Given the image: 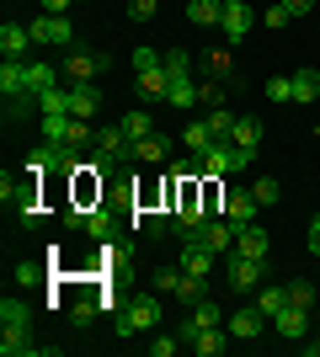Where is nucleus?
<instances>
[{
  "label": "nucleus",
  "instance_id": "obj_1",
  "mask_svg": "<svg viewBox=\"0 0 320 357\" xmlns=\"http://www.w3.org/2000/svg\"><path fill=\"white\" fill-rule=\"evenodd\" d=\"M160 326V298H134L128 310L112 314V331L118 336H139V331H155Z\"/></svg>",
  "mask_w": 320,
  "mask_h": 357
},
{
  "label": "nucleus",
  "instance_id": "obj_2",
  "mask_svg": "<svg viewBox=\"0 0 320 357\" xmlns=\"http://www.w3.org/2000/svg\"><path fill=\"white\" fill-rule=\"evenodd\" d=\"M43 139H48V144L80 149V144H91V123H86V118H70V112H54V118H43Z\"/></svg>",
  "mask_w": 320,
  "mask_h": 357
},
{
  "label": "nucleus",
  "instance_id": "obj_3",
  "mask_svg": "<svg viewBox=\"0 0 320 357\" xmlns=\"http://www.w3.org/2000/svg\"><path fill=\"white\" fill-rule=\"evenodd\" d=\"M261 272H267V261H257V256H241V251L224 256V278H229L235 294H257V288H261Z\"/></svg>",
  "mask_w": 320,
  "mask_h": 357
},
{
  "label": "nucleus",
  "instance_id": "obj_4",
  "mask_svg": "<svg viewBox=\"0 0 320 357\" xmlns=\"http://www.w3.org/2000/svg\"><path fill=\"white\" fill-rule=\"evenodd\" d=\"M118 160H134V139L123 134V123L118 128H96V165H118Z\"/></svg>",
  "mask_w": 320,
  "mask_h": 357
},
{
  "label": "nucleus",
  "instance_id": "obj_5",
  "mask_svg": "<svg viewBox=\"0 0 320 357\" xmlns=\"http://www.w3.org/2000/svg\"><path fill=\"white\" fill-rule=\"evenodd\" d=\"M107 64H112L107 54H86V48H75V54H64V80H70V86H80V80H96Z\"/></svg>",
  "mask_w": 320,
  "mask_h": 357
},
{
  "label": "nucleus",
  "instance_id": "obj_6",
  "mask_svg": "<svg viewBox=\"0 0 320 357\" xmlns=\"http://www.w3.org/2000/svg\"><path fill=\"white\" fill-rule=\"evenodd\" d=\"M257 213H261V203H257V192L251 187H229L224 192V219L241 229V224H257Z\"/></svg>",
  "mask_w": 320,
  "mask_h": 357
},
{
  "label": "nucleus",
  "instance_id": "obj_7",
  "mask_svg": "<svg viewBox=\"0 0 320 357\" xmlns=\"http://www.w3.org/2000/svg\"><path fill=\"white\" fill-rule=\"evenodd\" d=\"M192 240L208 245L213 256H229V251H235V224H229V219H208L203 229H192Z\"/></svg>",
  "mask_w": 320,
  "mask_h": 357
},
{
  "label": "nucleus",
  "instance_id": "obj_8",
  "mask_svg": "<svg viewBox=\"0 0 320 357\" xmlns=\"http://www.w3.org/2000/svg\"><path fill=\"white\" fill-rule=\"evenodd\" d=\"M219 27H224V38H229V43H241L245 32L257 27V11H251L245 0H224V16H219Z\"/></svg>",
  "mask_w": 320,
  "mask_h": 357
},
{
  "label": "nucleus",
  "instance_id": "obj_9",
  "mask_svg": "<svg viewBox=\"0 0 320 357\" xmlns=\"http://www.w3.org/2000/svg\"><path fill=\"white\" fill-rule=\"evenodd\" d=\"M261 326H267V314H261L257 304H245V310H235V314L224 320V331L235 336V342H257V336H261Z\"/></svg>",
  "mask_w": 320,
  "mask_h": 357
},
{
  "label": "nucleus",
  "instance_id": "obj_10",
  "mask_svg": "<svg viewBox=\"0 0 320 357\" xmlns=\"http://www.w3.org/2000/svg\"><path fill=\"white\" fill-rule=\"evenodd\" d=\"M273 331H277V336H289V342H305V336H310V310L283 304V310L273 314Z\"/></svg>",
  "mask_w": 320,
  "mask_h": 357
},
{
  "label": "nucleus",
  "instance_id": "obj_11",
  "mask_svg": "<svg viewBox=\"0 0 320 357\" xmlns=\"http://www.w3.org/2000/svg\"><path fill=\"white\" fill-rule=\"evenodd\" d=\"M64 91H70V118H86V123H91V118H96V107H102V91H96L91 80L64 86Z\"/></svg>",
  "mask_w": 320,
  "mask_h": 357
},
{
  "label": "nucleus",
  "instance_id": "obj_12",
  "mask_svg": "<svg viewBox=\"0 0 320 357\" xmlns=\"http://www.w3.org/2000/svg\"><path fill=\"white\" fill-rule=\"evenodd\" d=\"M213 326H224V310H219L213 298H203V304H192V320L182 326V342H192L198 331H213Z\"/></svg>",
  "mask_w": 320,
  "mask_h": 357
},
{
  "label": "nucleus",
  "instance_id": "obj_13",
  "mask_svg": "<svg viewBox=\"0 0 320 357\" xmlns=\"http://www.w3.org/2000/svg\"><path fill=\"white\" fill-rule=\"evenodd\" d=\"M182 272H192V278H208V272H213V251L198 245L192 235L182 240Z\"/></svg>",
  "mask_w": 320,
  "mask_h": 357
},
{
  "label": "nucleus",
  "instance_id": "obj_14",
  "mask_svg": "<svg viewBox=\"0 0 320 357\" xmlns=\"http://www.w3.org/2000/svg\"><path fill=\"white\" fill-rule=\"evenodd\" d=\"M0 48H6V59H27L32 27H22V22H6V27H0Z\"/></svg>",
  "mask_w": 320,
  "mask_h": 357
},
{
  "label": "nucleus",
  "instance_id": "obj_15",
  "mask_svg": "<svg viewBox=\"0 0 320 357\" xmlns=\"http://www.w3.org/2000/svg\"><path fill=\"white\" fill-rule=\"evenodd\" d=\"M235 251L267 261V229H261V224H241V229H235Z\"/></svg>",
  "mask_w": 320,
  "mask_h": 357
},
{
  "label": "nucleus",
  "instance_id": "obj_16",
  "mask_svg": "<svg viewBox=\"0 0 320 357\" xmlns=\"http://www.w3.org/2000/svg\"><path fill=\"white\" fill-rule=\"evenodd\" d=\"M0 91H6V96H27V59L0 64Z\"/></svg>",
  "mask_w": 320,
  "mask_h": 357
},
{
  "label": "nucleus",
  "instance_id": "obj_17",
  "mask_svg": "<svg viewBox=\"0 0 320 357\" xmlns=\"http://www.w3.org/2000/svg\"><path fill=\"white\" fill-rule=\"evenodd\" d=\"M224 16V0H187V22L192 27H219Z\"/></svg>",
  "mask_w": 320,
  "mask_h": 357
},
{
  "label": "nucleus",
  "instance_id": "obj_18",
  "mask_svg": "<svg viewBox=\"0 0 320 357\" xmlns=\"http://www.w3.org/2000/svg\"><path fill=\"white\" fill-rule=\"evenodd\" d=\"M166 155H171V139H166V134H144V139L134 144V160H144V165H160Z\"/></svg>",
  "mask_w": 320,
  "mask_h": 357
},
{
  "label": "nucleus",
  "instance_id": "obj_19",
  "mask_svg": "<svg viewBox=\"0 0 320 357\" xmlns=\"http://www.w3.org/2000/svg\"><path fill=\"white\" fill-rule=\"evenodd\" d=\"M54 64H43V59H27V96H43V91H54Z\"/></svg>",
  "mask_w": 320,
  "mask_h": 357
},
{
  "label": "nucleus",
  "instance_id": "obj_20",
  "mask_svg": "<svg viewBox=\"0 0 320 357\" xmlns=\"http://www.w3.org/2000/svg\"><path fill=\"white\" fill-rule=\"evenodd\" d=\"M171 80H166V64H155V70H139V96L144 102H155V96H166Z\"/></svg>",
  "mask_w": 320,
  "mask_h": 357
},
{
  "label": "nucleus",
  "instance_id": "obj_21",
  "mask_svg": "<svg viewBox=\"0 0 320 357\" xmlns=\"http://www.w3.org/2000/svg\"><path fill=\"white\" fill-rule=\"evenodd\" d=\"M320 96V70H294V102L310 107Z\"/></svg>",
  "mask_w": 320,
  "mask_h": 357
},
{
  "label": "nucleus",
  "instance_id": "obj_22",
  "mask_svg": "<svg viewBox=\"0 0 320 357\" xmlns=\"http://www.w3.org/2000/svg\"><path fill=\"white\" fill-rule=\"evenodd\" d=\"M27 304H22V298H0V326L6 331H27Z\"/></svg>",
  "mask_w": 320,
  "mask_h": 357
},
{
  "label": "nucleus",
  "instance_id": "obj_23",
  "mask_svg": "<svg viewBox=\"0 0 320 357\" xmlns=\"http://www.w3.org/2000/svg\"><path fill=\"white\" fill-rule=\"evenodd\" d=\"M251 304H257V310L267 314V320H273V314L283 310V304H289V288H257V294H251Z\"/></svg>",
  "mask_w": 320,
  "mask_h": 357
},
{
  "label": "nucleus",
  "instance_id": "obj_24",
  "mask_svg": "<svg viewBox=\"0 0 320 357\" xmlns=\"http://www.w3.org/2000/svg\"><path fill=\"white\" fill-rule=\"evenodd\" d=\"M182 144L192 149V155H203L208 144H219V139L208 134V118H203V123H187V128H182Z\"/></svg>",
  "mask_w": 320,
  "mask_h": 357
},
{
  "label": "nucleus",
  "instance_id": "obj_25",
  "mask_svg": "<svg viewBox=\"0 0 320 357\" xmlns=\"http://www.w3.org/2000/svg\"><path fill=\"white\" fill-rule=\"evenodd\" d=\"M192 352L198 357H213V352H224V326H213V331H198V336H192Z\"/></svg>",
  "mask_w": 320,
  "mask_h": 357
},
{
  "label": "nucleus",
  "instance_id": "obj_26",
  "mask_svg": "<svg viewBox=\"0 0 320 357\" xmlns=\"http://www.w3.org/2000/svg\"><path fill=\"white\" fill-rule=\"evenodd\" d=\"M176 298H182V304H203V298H208V278H192V272H182Z\"/></svg>",
  "mask_w": 320,
  "mask_h": 357
},
{
  "label": "nucleus",
  "instance_id": "obj_27",
  "mask_svg": "<svg viewBox=\"0 0 320 357\" xmlns=\"http://www.w3.org/2000/svg\"><path fill=\"white\" fill-rule=\"evenodd\" d=\"M229 139H235L241 149H257L261 144V118H235V134Z\"/></svg>",
  "mask_w": 320,
  "mask_h": 357
},
{
  "label": "nucleus",
  "instance_id": "obj_28",
  "mask_svg": "<svg viewBox=\"0 0 320 357\" xmlns=\"http://www.w3.org/2000/svg\"><path fill=\"white\" fill-rule=\"evenodd\" d=\"M32 102H38V112H43V118H54V112H70V91L54 86V91H43V96H32Z\"/></svg>",
  "mask_w": 320,
  "mask_h": 357
},
{
  "label": "nucleus",
  "instance_id": "obj_29",
  "mask_svg": "<svg viewBox=\"0 0 320 357\" xmlns=\"http://www.w3.org/2000/svg\"><path fill=\"white\" fill-rule=\"evenodd\" d=\"M123 134H128V139H134V144H139V139H144V134H155V118H150V112H144V107H134V112L123 118Z\"/></svg>",
  "mask_w": 320,
  "mask_h": 357
},
{
  "label": "nucleus",
  "instance_id": "obj_30",
  "mask_svg": "<svg viewBox=\"0 0 320 357\" xmlns=\"http://www.w3.org/2000/svg\"><path fill=\"white\" fill-rule=\"evenodd\" d=\"M166 102L176 107V112H182V107H192V102H198V86H192V80H187V75H182V80H171Z\"/></svg>",
  "mask_w": 320,
  "mask_h": 357
},
{
  "label": "nucleus",
  "instance_id": "obj_31",
  "mask_svg": "<svg viewBox=\"0 0 320 357\" xmlns=\"http://www.w3.org/2000/svg\"><path fill=\"white\" fill-rule=\"evenodd\" d=\"M267 102H283V107L294 102V75H273L267 80Z\"/></svg>",
  "mask_w": 320,
  "mask_h": 357
},
{
  "label": "nucleus",
  "instance_id": "obj_32",
  "mask_svg": "<svg viewBox=\"0 0 320 357\" xmlns=\"http://www.w3.org/2000/svg\"><path fill=\"white\" fill-rule=\"evenodd\" d=\"M208 134H213V139H229V134H235V112L213 107V112H208Z\"/></svg>",
  "mask_w": 320,
  "mask_h": 357
},
{
  "label": "nucleus",
  "instance_id": "obj_33",
  "mask_svg": "<svg viewBox=\"0 0 320 357\" xmlns=\"http://www.w3.org/2000/svg\"><path fill=\"white\" fill-rule=\"evenodd\" d=\"M251 192H257V203H261V208H273L277 197H283V187H277L273 176H257V181H251Z\"/></svg>",
  "mask_w": 320,
  "mask_h": 357
},
{
  "label": "nucleus",
  "instance_id": "obj_34",
  "mask_svg": "<svg viewBox=\"0 0 320 357\" xmlns=\"http://www.w3.org/2000/svg\"><path fill=\"white\" fill-rule=\"evenodd\" d=\"M86 235H91V240H107V235H112V219H107V208H91V213H86Z\"/></svg>",
  "mask_w": 320,
  "mask_h": 357
},
{
  "label": "nucleus",
  "instance_id": "obj_35",
  "mask_svg": "<svg viewBox=\"0 0 320 357\" xmlns=\"http://www.w3.org/2000/svg\"><path fill=\"white\" fill-rule=\"evenodd\" d=\"M208 70H213V80H229V75H235V64H229V48H213V54H208Z\"/></svg>",
  "mask_w": 320,
  "mask_h": 357
},
{
  "label": "nucleus",
  "instance_id": "obj_36",
  "mask_svg": "<svg viewBox=\"0 0 320 357\" xmlns=\"http://www.w3.org/2000/svg\"><path fill=\"white\" fill-rule=\"evenodd\" d=\"M176 283H182V267H160L155 272V294H176Z\"/></svg>",
  "mask_w": 320,
  "mask_h": 357
},
{
  "label": "nucleus",
  "instance_id": "obj_37",
  "mask_svg": "<svg viewBox=\"0 0 320 357\" xmlns=\"http://www.w3.org/2000/svg\"><path fill=\"white\" fill-rule=\"evenodd\" d=\"M198 102H203V107H224V80H208V86H198Z\"/></svg>",
  "mask_w": 320,
  "mask_h": 357
},
{
  "label": "nucleus",
  "instance_id": "obj_38",
  "mask_svg": "<svg viewBox=\"0 0 320 357\" xmlns=\"http://www.w3.org/2000/svg\"><path fill=\"white\" fill-rule=\"evenodd\" d=\"M289 304H299V310H315V288H310V283H294V288H289Z\"/></svg>",
  "mask_w": 320,
  "mask_h": 357
},
{
  "label": "nucleus",
  "instance_id": "obj_39",
  "mask_svg": "<svg viewBox=\"0 0 320 357\" xmlns=\"http://www.w3.org/2000/svg\"><path fill=\"white\" fill-rule=\"evenodd\" d=\"M261 22H267V27H289V22H294V16H289V6H267V11H261Z\"/></svg>",
  "mask_w": 320,
  "mask_h": 357
},
{
  "label": "nucleus",
  "instance_id": "obj_40",
  "mask_svg": "<svg viewBox=\"0 0 320 357\" xmlns=\"http://www.w3.org/2000/svg\"><path fill=\"white\" fill-rule=\"evenodd\" d=\"M160 0H128V22H150Z\"/></svg>",
  "mask_w": 320,
  "mask_h": 357
},
{
  "label": "nucleus",
  "instance_id": "obj_41",
  "mask_svg": "<svg viewBox=\"0 0 320 357\" xmlns=\"http://www.w3.org/2000/svg\"><path fill=\"white\" fill-rule=\"evenodd\" d=\"M176 347H182V336H155V342H150V357H171Z\"/></svg>",
  "mask_w": 320,
  "mask_h": 357
},
{
  "label": "nucleus",
  "instance_id": "obj_42",
  "mask_svg": "<svg viewBox=\"0 0 320 357\" xmlns=\"http://www.w3.org/2000/svg\"><path fill=\"white\" fill-rule=\"evenodd\" d=\"M38 278H43V267H38V261H22V267H16V283H22V288H32Z\"/></svg>",
  "mask_w": 320,
  "mask_h": 357
},
{
  "label": "nucleus",
  "instance_id": "obj_43",
  "mask_svg": "<svg viewBox=\"0 0 320 357\" xmlns=\"http://www.w3.org/2000/svg\"><path fill=\"white\" fill-rule=\"evenodd\" d=\"M70 320H75V326H91V320H96V304H91V298H80L75 310H70Z\"/></svg>",
  "mask_w": 320,
  "mask_h": 357
},
{
  "label": "nucleus",
  "instance_id": "obj_44",
  "mask_svg": "<svg viewBox=\"0 0 320 357\" xmlns=\"http://www.w3.org/2000/svg\"><path fill=\"white\" fill-rule=\"evenodd\" d=\"M155 64H160V54H155V48H139V54H134V70H155Z\"/></svg>",
  "mask_w": 320,
  "mask_h": 357
},
{
  "label": "nucleus",
  "instance_id": "obj_45",
  "mask_svg": "<svg viewBox=\"0 0 320 357\" xmlns=\"http://www.w3.org/2000/svg\"><path fill=\"white\" fill-rule=\"evenodd\" d=\"M277 6H289V16H310V6H315V0H277Z\"/></svg>",
  "mask_w": 320,
  "mask_h": 357
},
{
  "label": "nucleus",
  "instance_id": "obj_46",
  "mask_svg": "<svg viewBox=\"0 0 320 357\" xmlns=\"http://www.w3.org/2000/svg\"><path fill=\"white\" fill-rule=\"evenodd\" d=\"M310 251L320 256V213H310Z\"/></svg>",
  "mask_w": 320,
  "mask_h": 357
},
{
  "label": "nucleus",
  "instance_id": "obj_47",
  "mask_svg": "<svg viewBox=\"0 0 320 357\" xmlns=\"http://www.w3.org/2000/svg\"><path fill=\"white\" fill-rule=\"evenodd\" d=\"M70 6H75V0H43V11H48V16H64Z\"/></svg>",
  "mask_w": 320,
  "mask_h": 357
},
{
  "label": "nucleus",
  "instance_id": "obj_48",
  "mask_svg": "<svg viewBox=\"0 0 320 357\" xmlns=\"http://www.w3.org/2000/svg\"><path fill=\"white\" fill-rule=\"evenodd\" d=\"M305 352H310V357H320V336H315V342H305Z\"/></svg>",
  "mask_w": 320,
  "mask_h": 357
}]
</instances>
